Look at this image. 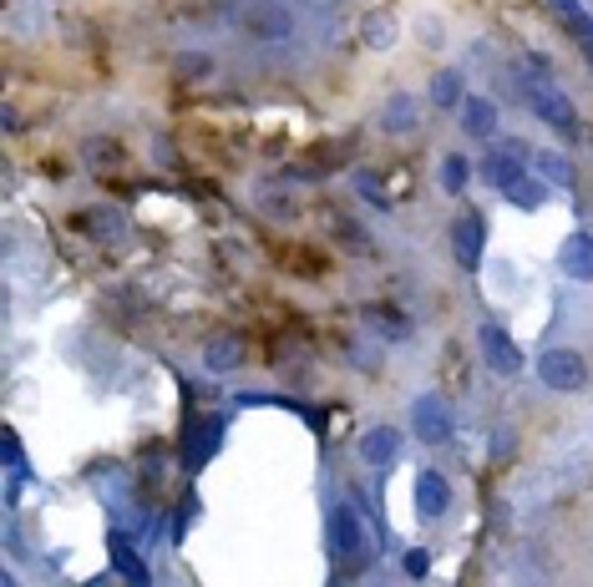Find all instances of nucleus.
<instances>
[{"label":"nucleus","instance_id":"dca6fc26","mask_svg":"<svg viewBox=\"0 0 593 587\" xmlns=\"http://www.w3.org/2000/svg\"><path fill=\"white\" fill-rule=\"evenodd\" d=\"M462 102H467V92H462V71H436L431 76V107H441V112H462Z\"/></svg>","mask_w":593,"mask_h":587},{"label":"nucleus","instance_id":"4468645a","mask_svg":"<svg viewBox=\"0 0 593 587\" xmlns=\"http://www.w3.org/2000/svg\"><path fill=\"white\" fill-rule=\"evenodd\" d=\"M396 456H401V431L396 426H376V431L360 436V461L365 466H391Z\"/></svg>","mask_w":593,"mask_h":587},{"label":"nucleus","instance_id":"7ed1b4c3","mask_svg":"<svg viewBox=\"0 0 593 587\" xmlns=\"http://www.w3.org/2000/svg\"><path fill=\"white\" fill-rule=\"evenodd\" d=\"M528 157H533V152L517 142V137H497V142L482 152V167H477V173H482V183L507 188V183L523 178V162H528Z\"/></svg>","mask_w":593,"mask_h":587},{"label":"nucleus","instance_id":"6e6552de","mask_svg":"<svg viewBox=\"0 0 593 587\" xmlns=\"http://www.w3.org/2000/svg\"><path fill=\"white\" fill-rule=\"evenodd\" d=\"M416 512H421V522H436V517L452 512V481L441 471H421L416 476Z\"/></svg>","mask_w":593,"mask_h":587},{"label":"nucleus","instance_id":"9d476101","mask_svg":"<svg viewBox=\"0 0 593 587\" xmlns=\"http://www.w3.org/2000/svg\"><path fill=\"white\" fill-rule=\"evenodd\" d=\"M462 132L467 137H482V142H497V102L482 97V92H472L462 102Z\"/></svg>","mask_w":593,"mask_h":587},{"label":"nucleus","instance_id":"39448f33","mask_svg":"<svg viewBox=\"0 0 593 587\" xmlns=\"http://www.w3.org/2000/svg\"><path fill=\"white\" fill-rule=\"evenodd\" d=\"M477 345H482V360H487L492 375H502V380L523 375V350L512 345V334H507L502 324H482V329H477Z\"/></svg>","mask_w":593,"mask_h":587},{"label":"nucleus","instance_id":"6ab92c4d","mask_svg":"<svg viewBox=\"0 0 593 587\" xmlns=\"http://www.w3.org/2000/svg\"><path fill=\"white\" fill-rule=\"evenodd\" d=\"M553 11H558V21L573 31V41L588 51V61H593V21L583 16V6H578V0H553Z\"/></svg>","mask_w":593,"mask_h":587},{"label":"nucleus","instance_id":"f3484780","mask_svg":"<svg viewBox=\"0 0 593 587\" xmlns=\"http://www.w3.org/2000/svg\"><path fill=\"white\" fill-rule=\"evenodd\" d=\"M254 203H259V213L274 218V223L300 218V208H294V193H284V188H274V183H259V188H254Z\"/></svg>","mask_w":593,"mask_h":587},{"label":"nucleus","instance_id":"393cba45","mask_svg":"<svg viewBox=\"0 0 593 587\" xmlns=\"http://www.w3.org/2000/svg\"><path fill=\"white\" fill-rule=\"evenodd\" d=\"M350 360H355L360 370H381V350L370 345V340H350Z\"/></svg>","mask_w":593,"mask_h":587},{"label":"nucleus","instance_id":"5701e85b","mask_svg":"<svg viewBox=\"0 0 593 587\" xmlns=\"http://www.w3.org/2000/svg\"><path fill=\"white\" fill-rule=\"evenodd\" d=\"M77 228L92 233V238H117V233H122V218H117L112 208H92V213L77 218Z\"/></svg>","mask_w":593,"mask_h":587},{"label":"nucleus","instance_id":"c85d7f7f","mask_svg":"<svg viewBox=\"0 0 593 587\" xmlns=\"http://www.w3.org/2000/svg\"><path fill=\"white\" fill-rule=\"evenodd\" d=\"M355 193H365L370 203H386V193H381V183L370 178V173H355Z\"/></svg>","mask_w":593,"mask_h":587},{"label":"nucleus","instance_id":"4be33fe9","mask_svg":"<svg viewBox=\"0 0 593 587\" xmlns=\"http://www.w3.org/2000/svg\"><path fill=\"white\" fill-rule=\"evenodd\" d=\"M533 167H538L543 183H563V188L573 183V162H568L563 152H553V147H548V152H533Z\"/></svg>","mask_w":593,"mask_h":587},{"label":"nucleus","instance_id":"1a4fd4ad","mask_svg":"<svg viewBox=\"0 0 593 587\" xmlns=\"http://www.w3.org/2000/svg\"><path fill=\"white\" fill-rule=\"evenodd\" d=\"M416 127H421V102H416L411 92H391L386 107H381V132L406 137V132H416Z\"/></svg>","mask_w":593,"mask_h":587},{"label":"nucleus","instance_id":"f257e3e1","mask_svg":"<svg viewBox=\"0 0 593 587\" xmlns=\"http://www.w3.org/2000/svg\"><path fill=\"white\" fill-rule=\"evenodd\" d=\"M330 552L340 567H365L370 562V527L360 522L355 507H335L330 512Z\"/></svg>","mask_w":593,"mask_h":587},{"label":"nucleus","instance_id":"f03ea898","mask_svg":"<svg viewBox=\"0 0 593 587\" xmlns=\"http://www.w3.org/2000/svg\"><path fill=\"white\" fill-rule=\"evenodd\" d=\"M523 97H528V107L553 127V132H563V137H578V112H573V102L553 87V81H523Z\"/></svg>","mask_w":593,"mask_h":587},{"label":"nucleus","instance_id":"a878e982","mask_svg":"<svg viewBox=\"0 0 593 587\" xmlns=\"http://www.w3.org/2000/svg\"><path fill=\"white\" fill-rule=\"evenodd\" d=\"M11 26H16L21 36H31V31H41V26H46V16H41V6L31 0V6H21V16H11Z\"/></svg>","mask_w":593,"mask_h":587},{"label":"nucleus","instance_id":"412c9836","mask_svg":"<svg viewBox=\"0 0 593 587\" xmlns=\"http://www.w3.org/2000/svg\"><path fill=\"white\" fill-rule=\"evenodd\" d=\"M467 178H472V162H467L462 152H447V157H441V167H436L441 193H462V188H467Z\"/></svg>","mask_w":593,"mask_h":587},{"label":"nucleus","instance_id":"2eb2a0df","mask_svg":"<svg viewBox=\"0 0 593 587\" xmlns=\"http://www.w3.org/2000/svg\"><path fill=\"white\" fill-rule=\"evenodd\" d=\"M558 269H563L568 279H578V284H588V279H593V238H588V233H573V238L563 243Z\"/></svg>","mask_w":593,"mask_h":587},{"label":"nucleus","instance_id":"0eeeda50","mask_svg":"<svg viewBox=\"0 0 593 587\" xmlns=\"http://www.w3.org/2000/svg\"><path fill=\"white\" fill-rule=\"evenodd\" d=\"M239 26H244V36H254V41H284V36H294V16L279 6V0H264V6L244 11Z\"/></svg>","mask_w":593,"mask_h":587},{"label":"nucleus","instance_id":"a211bd4d","mask_svg":"<svg viewBox=\"0 0 593 587\" xmlns=\"http://www.w3.org/2000/svg\"><path fill=\"white\" fill-rule=\"evenodd\" d=\"M502 193H507V203H512V208H523V213H538V208L548 203V183H543V178H533V173H523L517 183H507Z\"/></svg>","mask_w":593,"mask_h":587},{"label":"nucleus","instance_id":"aec40b11","mask_svg":"<svg viewBox=\"0 0 593 587\" xmlns=\"http://www.w3.org/2000/svg\"><path fill=\"white\" fill-rule=\"evenodd\" d=\"M218 431H224V426H218V415H203V421L188 431V466H203V461L213 456V446H218Z\"/></svg>","mask_w":593,"mask_h":587},{"label":"nucleus","instance_id":"cd10ccee","mask_svg":"<svg viewBox=\"0 0 593 587\" xmlns=\"http://www.w3.org/2000/svg\"><path fill=\"white\" fill-rule=\"evenodd\" d=\"M416 36H421L426 46H441V41H447V31H441L431 16H421V21H416Z\"/></svg>","mask_w":593,"mask_h":587},{"label":"nucleus","instance_id":"423d86ee","mask_svg":"<svg viewBox=\"0 0 593 587\" xmlns=\"http://www.w3.org/2000/svg\"><path fill=\"white\" fill-rule=\"evenodd\" d=\"M411 415H416L411 426H416V436H421L426 446L452 441V426H457V421H452V400H447V395H436V390H431V395H421V400L411 405Z\"/></svg>","mask_w":593,"mask_h":587},{"label":"nucleus","instance_id":"f8f14e48","mask_svg":"<svg viewBox=\"0 0 593 587\" xmlns=\"http://www.w3.org/2000/svg\"><path fill=\"white\" fill-rule=\"evenodd\" d=\"M482 238H487V228H482L477 213H462V218L452 223V248H457V259H462L467 269L482 264Z\"/></svg>","mask_w":593,"mask_h":587},{"label":"nucleus","instance_id":"b1692460","mask_svg":"<svg viewBox=\"0 0 593 587\" xmlns=\"http://www.w3.org/2000/svg\"><path fill=\"white\" fill-rule=\"evenodd\" d=\"M82 157H87L92 167H117V162H122V147L107 142V137H87V142H82Z\"/></svg>","mask_w":593,"mask_h":587},{"label":"nucleus","instance_id":"20e7f679","mask_svg":"<svg viewBox=\"0 0 593 587\" xmlns=\"http://www.w3.org/2000/svg\"><path fill=\"white\" fill-rule=\"evenodd\" d=\"M538 380L548 390H563V395H578L588 385V365L578 350H543L538 355Z\"/></svg>","mask_w":593,"mask_h":587},{"label":"nucleus","instance_id":"9b49d317","mask_svg":"<svg viewBox=\"0 0 593 587\" xmlns=\"http://www.w3.org/2000/svg\"><path fill=\"white\" fill-rule=\"evenodd\" d=\"M401 41V21L391 11H365L360 16V46L365 51H391Z\"/></svg>","mask_w":593,"mask_h":587},{"label":"nucleus","instance_id":"bb28decb","mask_svg":"<svg viewBox=\"0 0 593 587\" xmlns=\"http://www.w3.org/2000/svg\"><path fill=\"white\" fill-rule=\"evenodd\" d=\"M208 66H213V61H208L203 51H198V56H193V51H188V56H178V76H183V81H193V76H208Z\"/></svg>","mask_w":593,"mask_h":587},{"label":"nucleus","instance_id":"c756f323","mask_svg":"<svg viewBox=\"0 0 593 587\" xmlns=\"http://www.w3.org/2000/svg\"><path fill=\"white\" fill-rule=\"evenodd\" d=\"M406 572L411 577H426V552H406Z\"/></svg>","mask_w":593,"mask_h":587},{"label":"nucleus","instance_id":"7c9ffc66","mask_svg":"<svg viewBox=\"0 0 593 587\" xmlns=\"http://www.w3.org/2000/svg\"><path fill=\"white\" fill-rule=\"evenodd\" d=\"M523 587H538V582H523Z\"/></svg>","mask_w":593,"mask_h":587},{"label":"nucleus","instance_id":"ddd939ff","mask_svg":"<svg viewBox=\"0 0 593 587\" xmlns=\"http://www.w3.org/2000/svg\"><path fill=\"white\" fill-rule=\"evenodd\" d=\"M203 365L213 375H229L244 365V340L239 334H208V345H203Z\"/></svg>","mask_w":593,"mask_h":587}]
</instances>
